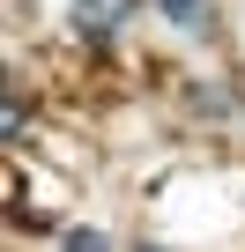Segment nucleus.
I'll return each instance as SVG.
<instances>
[{
    "label": "nucleus",
    "instance_id": "nucleus-1",
    "mask_svg": "<svg viewBox=\"0 0 245 252\" xmlns=\"http://www.w3.org/2000/svg\"><path fill=\"white\" fill-rule=\"evenodd\" d=\"M127 15H134V0H74V8H67V30L97 45V37H111L119 23H127Z\"/></svg>",
    "mask_w": 245,
    "mask_h": 252
},
{
    "label": "nucleus",
    "instance_id": "nucleus-2",
    "mask_svg": "<svg viewBox=\"0 0 245 252\" xmlns=\"http://www.w3.org/2000/svg\"><path fill=\"white\" fill-rule=\"evenodd\" d=\"M156 8H164L178 30H208V23H215V0H156Z\"/></svg>",
    "mask_w": 245,
    "mask_h": 252
},
{
    "label": "nucleus",
    "instance_id": "nucleus-3",
    "mask_svg": "<svg viewBox=\"0 0 245 252\" xmlns=\"http://www.w3.org/2000/svg\"><path fill=\"white\" fill-rule=\"evenodd\" d=\"M67 252H111L104 230H67Z\"/></svg>",
    "mask_w": 245,
    "mask_h": 252
},
{
    "label": "nucleus",
    "instance_id": "nucleus-4",
    "mask_svg": "<svg viewBox=\"0 0 245 252\" xmlns=\"http://www.w3.org/2000/svg\"><path fill=\"white\" fill-rule=\"evenodd\" d=\"M15 134H23V111H15V104H0V149H8Z\"/></svg>",
    "mask_w": 245,
    "mask_h": 252
}]
</instances>
